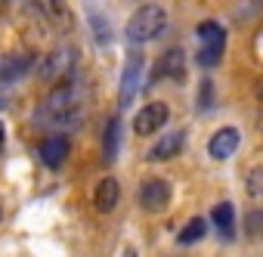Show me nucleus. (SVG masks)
I'll return each mask as SVG.
<instances>
[{"instance_id": "f257e3e1", "label": "nucleus", "mask_w": 263, "mask_h": 257, "mask_svg": "<svg viewBox=\"0 0 263 257\" xmlns=\"http://www.w3.org/2000/svg\"><path fill=\"white\" fill-rule=\"evenodd\" d=\"M164 28H167V13L161 7H155V4H146L127 19L124 34H127L130 44H146V41H155Z\"/></svg>"}, {"instance_id": "f03ea898", "label": "nucleus", "mask_w": 263, "mask_h": 257, "mask_svg": "<svg viewBox=\"0 0 263 257\" xmlns=\"http://www.w3.org/2000/svg\"><path fill=\"white\" fill-rule=\"evenodd\" d=\"M74 108H78V90H74L71 84H65V87H56V90L47 96V102L37 108V121H44V124H50V121H65V118L74 115Z\"/></svg>"}, {"instance_id": "7ed1b4c3", "label": "nucleus", "mask_w": 263, "mask_h": 257, "mask_svg": "<svg viewBox=\"0 0 263 257\" xmlns=\"http://www.w3.org/2000/svg\"><path fill=\"white\" fill-rule=\"evenodd\" d=\"M143 68H146L143 53H140V50H130V53H127V59H124V71H121V105H124V108L134 102V99H137V93H140Z\"/></svg>"}, {"instance_id": "20e7f679", "label": "nucleus", "mask_w": 263, "mask_h": 257, "mask_svg": "<svg viewBox=\"0 0 263 257\" xmlns=\"http://www.w3.org/2000/svg\"><path fill=\"white\" fill-rule=\"evenodd\" d=\"M167 118H171V108H167L164 102H149V105H143V108L137 112L134 131H137L140 137H152V134H158L161 127L167 124Z\"/></svg>"}, {"instance_id": "39448f33", "label": "nucleus", "mask_w": 263, "mask_h": 257, "mask_svg": "<svg viewBox=\"0 0 263 257\" xmlns=\"http://www.w3.org/2000/svg\"><path fill=\"white\" fill-rule=\"evenodd\" d=\"M140 205L146 211H164L171 205V183L167 180H146L140 186Z\"/></svg>"}, {"instance_id": "423d86ee", "label": "nucleus", "mask_w": 263, "mask_h": 257, "mask_svg": "<svg viewBox=\"0 0 263 257\" xmlns=\"http://www.w3.org/2000/svg\"><path fill=\"white\" fill-rule=\"evenodd\" d=\"M238 143H241V134L235 131V127H220V131L211 137V143H208V152H211V158L226 161V158L235 155Z\"/></svg>"}, {"instance_id": "0eeeda50", "label": "nucleus", "mask_w": 263, "mask_h": 257, "mask_svg": "<svg viewBox=\"0 0 263 257\" xmlns=\"http://www.w3.org/2000/svg\"><path fill=\"white\" fill-rule=\"evenodd\" d=\"M74 65V50L71 47H59L56 53H50L41 65V78L44 81H56V78H65Z\"/></svg>"}, {"instance_id": "6e6552de", "label": "nucleus", "mask_w": 263, "mask_h": 257, "mask_svg": "<svg viewBox=\"0 0 263 257\" xmlns=\"http://www.w3.org/2000/svg\"><path fill=\"white\" fill-rule=\"evenodd\" d=\"M186 75V53L180 50V47H174V50H167L158 62H155V81H161V78H174V81H180Z\"/></svg>"}, {"instance_id": "1a4fd4ad", "label": "nucleus", "mask_w": 263, "mask_h": 257, "mask_svg": "<svg viewBox=\"0 0 263 257\" xmlns=\"http://www.w3.org/2000/svg\"><path fill=\"white\" fill-rule=\"evenodd\" d=\"M118 198H121V186H118V180H115V177H102V180L96 183V192H93V205H96V211H102V214L115 211Z\"/></svg>"}, {"instance_id": "9d476101", "label": "nucleus", "mask_w": 263, "mask_h": 257, "mask_svg": "<svg viewBox=\"0 0 263 257\" xmlns=\"http://www.w3.org/2000/svg\"><path fill=\"white\" fill-rule=\"evenodd\" d=\"M211 220H214V226H217L223 242L235 238V208H232V201H217L214 211H211Z\"/></svg>"}, {"instance_id": "9b49d317", "label": "nucleus", "mask_w": 263, "mask_h": 257, "mask_svg": "<svg viewBox=\"0 0 263 257\" xmlns=\"http://www.w3.org/2000/svg\"><path fill=\"white\" fill-rule=\"evenodd\" d=\"M31 62H34V56L31 53H19V56H4L0 59V81L4 84H10V81H16V78H22L28 68H31Z\"/></svg>"}, {"instance_id": "f8f14e48", "label": "nucleus", "mask_w": 263, "mask_h": 257, "mask_svg": "<svg viewBox=\"0 0 263 257\" xmlns=\"http://www.w3.org/2000/svg\"><path fill=\"white\" fill-rule=\"evenodd\" d=\"M183 140H186V134H183V131H174V134L161 137V140L152 146L149 158H152V161H167V158L180 155V152H183Z\"/></svg>"}, {"instance_id": "ddd939ff", "label": "nucleus", "mask_w": 263, "mask_h": 257, "mask_svg": "<svg viewBox=\"0 0 263 257\" xmlns=\"http://www.w3.org/2000/svg\"><path fill=\"white\" fill-rule=\"evenodd\" d=\"M65 155H68V140L65 137H53V140L41 143V161L47 168H59L65 161Z\"/></svg>"}, {"instance_id": "4468645a", "label": "nucleus", "mask_w": 263, "mask_h": 257, "mask_svg": "<svg viewBox=\"0 0 263 257\" xmlns=\"http://www.w3.org/2000/svg\"><path fill=\"white\" fill-rule=\"evenodd\" d=\"M201 47H211V50H226V28L217 25V22H201L195 28Z\"/></svg>"}, {"instance_id": "2eb2a0df", "label": "nucleus", "mask_w": 263, "mask_h": 257, "mask_svg": "<svg viewBox=\"0 0 263 257\" xmlns=\"http://www.w3.org/2000/svg\"><path fill=\"white\" fill-rule=\"evenodd\" d=\"M118 143H121V118H108L105 137H102V158H105V164H111L118 158Z\"/></svg>"}, {"instance_id": "dca6fc26", "label": "nucleus", "mask_w": 263, "mask_h": 257, "mask_svg": "<svg viewBox=\"0 0 263 257\" xmlns=\"http://www.w3.org/2000/svg\"><path fill=\"white\" fill-rule=\"evenodd\" d=\"M201 238H204V220H201V217L189 220V223L180 229V235H177L180 245H195V242H201Z\"/></svg>"}, {"instance_id": "f3484780", "label": "nucleus", "mask_w": 263, "mask_h": 257, "mask_svg": "<svg viewBox=\"0 0 263 257\" xmlns=\"http://www.w3.org/2000/svg\"><path fill=\"white\" fill-rule=\"evenodd\" d=\"M245 232H248L251 238H260V235H263V208L248 211V217H245Z\"/></svg>"}, {"instance_id": "a211bd4d", "label": "nucleus", "mask_w": 263, "mask_h": 257, "mask_svg": "<svg viewBox=\"0 0 263 257\" xmlns=\"http://www.w3.org/2000/svg\"><path fill=\"white\" fill-rule=\"evenodd\" d=\"M245 189H248V195H254V198H260V195H263V168H254V171L248 174Z\"/></svg>"}, {"instance_id": "6ab92c4d", "label": "nucleus", "mask_w": 263, "mask_h": 257, "mask_svg": "<svg viewBox=\"0 0 263 257\" xmlns=\"http://www.w3.org/2000/svg\"><path fill=\"white\" fill-rule=\"evenodd\" d=\"M34 7H37L44 16L56 19V16H62V10H65V0H34Z\"/></svg>"}, {"instance_id": "aec40b11", "label": "nucleus", "mask_w": 263, "mask_h": 257, "mask_svg": "<svg viewBox=\"0 0 263 257\" xmlns=\"http://www.w3.org/2000/svg\"><path fill=\"white\" fill-rule=\"evenodd\" d=\"M121 257H137V251H134V248H124V254H121Z\"/></svg>"}, {"instance_id": "412c9836", "label": "nucleus", "mask_w": 263, "mask_h": 257, "mask_svg": "<svg viewBox=\"0 0 263 257\" xmlns=\"http://www.w3.org/2000/svg\"><path fill=\"white\" fill-rule=\"evenodd\" d=\"M0 146H4V124H0Z\"/></svg>"}, {"instance_id": "4be33fe9", "label": "nucleus", "mask_w": 263, "mask_h": 257, "mask_svg": "<svg viewBox=\"0 0 263 257\" xmlns=\"http://www.w3.org/2000/svg\"><path fill=\"white\" fill-rule=\"evenodd\" d=\"M260 127H263V121H260Z\"/></svg>"}, {"instance_id": "5701e85b", "label": "nucleus", "mask_w": 263, "mask_h": 257, "mask_svg": "<svg viewBox=\"0 0 263 257\" xmlns=\"http://www.w3.org/2000/svg\"><path fill=\"white\" fill-rule=\"evenodd\" d=\"M260 96H263V93H260Z\"/></svg>"}]
</instances>
